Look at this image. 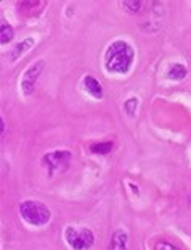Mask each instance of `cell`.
Wrapping results in <instances>:
<instances>
[{"instance_id": "cell-4", "label": "cell", "mask_w": 191, "mask_h": 250, "mask_svg": "<svg viewBox=\"0 0 191 250\" xmlns=\"http://www.w3.org/2000/svg\"><path fill=\"white\" fill-rule=\"evenodd\" d=\"M71 162V153L69 150H55V152H50L44 155L42 158V163H44V167L49 169V174L53 176L55 171L61 168H66L68 165Z\"/></svg>"}, {"instance_id": "cell-13", "label": "cell", "mask_w": 191, "mask_h": 250, "mask_svg": "<svg viewBox=\"0 0 191 250\" xmlns=\"http://www.w3.org/2000/svg\"><path fill=\"white\" fill-rule=\"evenodd\" d=\"M137 107H139V99L135 97H130L129 100H125L124 104V108H125V113L129 116H134L135 111H137Z\"/></svg>"}, {"instance_id": "cell-8", "label": "cell", "mask_w": 191, "mask_h": 250, "mask_svg": "<svg viewBox=\"0 0 191 250\" xmlns=\"http://www.w3.org/2000/svg\"><path fill=\"white\" fill-rule=\"evenodd\" d=\"M34 42H35V41L33 39V37H28V39H24L23 42H19V44H17V45H15V49L12 50V54H10V60H12V62H17L18 58L23 57V55L26 54V52H28V50L31 49V47L34 45Z\"/></svg>"}, {"instance_id": "cell-5", "label": "cell", "mask_w": 191, "mask_h": 250, "mask_svg": "<svg viewBox=\"0 0 191 250\" xmlns=\"http://www.w3.org/2000/svg\"><path fill=\"white\" fill-rule=\"evenodd\" d=\"M44 68H45V62L39 60V62H35L34 65H31L28 70L24 71L23 79H21V90H23L24 95H31L34 92L35 83H37V79H39V76L42 74V71H44Z\"/></svg>"}, {"instance_id": "cell-10", "label": "cell", "mask_w": 191, "mask_h": 250, "mask_svg": "<svg viewBox=\"0 0 191 250\" xmlns=\"http://www.w3.org/2000/svg\"><path fill=\"white\" fill-rule=\"evenodd\" d=\"M113 147L114 144L108 141V142H95V144H90V152L93 153H100V155H106V153L113 152Z\"/></svg>"}, {"instance_id": "cell-11", "label": "cell", "mask_w": 191, "mask_h": 250, "mask_svg": "<svg viewBox=\"0 0 191 250\" xmlns=\"http://www.w3.org/2000/svg\"><path fill=\"white\" fill-rule=\"evenodd\" d=\"M13 36H15V31L12 26L7 23H2V26H0V42H2V45L8 44V42L13 39Z\"/></svg>"}, {"instance_id": "cell-9", "label": "cell", "mask_w": 191, "mask_h": 250, "mask_svg": "<svg viewBox=\"0 0 191 250\" xmlns=\"http://www.w3.org/2000/svg\"><path fill=\"white\" fill-rule=\"evenodd\" d=\"M187 74H188L187 68H185L183 65H180V63H175V65L171 66L167 76H169V79H172V81H182V79H185Z\"/></svg>"}, {"instance_id": "cell-3", "label": "cell", "mask_w": 191, "mask_h": 250, "mask_svg": "<svg viewBox=\"0 0 191 250\" xmlns=\"http://www.w3.org/2000/svg\"><path fill=\"white\" fill-rule=\"evenodd\" d=\"M65 239L72 250H88L93 246L95 236L88 228H72L68 226L65 231Z\"/></svg>"}, {"instance_id": "cell-7", "label": "cell", "mask_w": 191, "mask_h": 250, "mask_svg": "<svg viewBox=\"0 0 191 250\" xmlns=\"http://www.w3.org/2000/svg\"><path fill=\"white\" fill-rule=\"evenodd\" d=\"M84 86H86L87 92L90 95H93L95 99H102L103 97V87H102V84H100L93 76H86V78H84Z\"/></svg>"}, {"instance_id": "cell-12", "label": "cell", "mask_w": 191, "mask_h": 250, "mask_svg": "<svg viewBox=\"0 0 191 250\" xmlns=\"http://www.w3.org/2000/svg\"><path fill=\"white\" fill-rule=\"evenodd\" d=\"M141 5L143 2H140V0H125V2H122V7L130 13H139Z\"/></svg>"}, {"instance_id": "cell-6", "label": "cell", "mask_w": 191, "mask_h": 250, "mask_svg": "<svg viewBox=\"0 0 191 250\" xmlns=\"http://www.w3.org/2000/svg\"><path fill=\"white\" fill-rule=\"evenodd\" d=\"M127 244H129V236H127L125 231L119 229L111 237L108 250H127Z\"/></svg>"}, {"instance_id": "cell-2", "label": "cell", "mask_w": 191, "mask_h": 250, "mask_svg": "<svg viewBox=\"0 0 191 250\" xmlns=\"http://www.w3.org/2000/svg\"><path fill=\"white\" fill-rule=\"evenodd\" d=\"M19 215L26 223L33 226H44L50 221L52 213L42 202L37 200H24L19 205Z\"/></svg>"}, {"instance_id": "cell-1", "label": "cell", "mask_w": 191, "mask_h": 250, "mask_svg": "<svg viewBox=\"0 0 191 250\" xmlns=\"http://www.w3.org/2000/svg\"><path fill=\"white\" fill-rule=\"evenodd\" d=\"M134 49L124 41L113 42L104 55V66L109 73L125 74L134 63Z\"/></svg>"}, {"instance_id": "cell-14", "label": "cell", "mask_w": 191, "mask_h": 250, "mask_svg": "<svg viewBox=\"0 0 191 250\" xmlns=\"http://www.w3.org/2000/svg\"><path fill=\"white\" fill-rule=\"evenodd\" d=\"M155 250H180V249H177L175 246H172V244H171V242H167V241H159V242L156 244Z\"/></svg>"}]
</instances>
